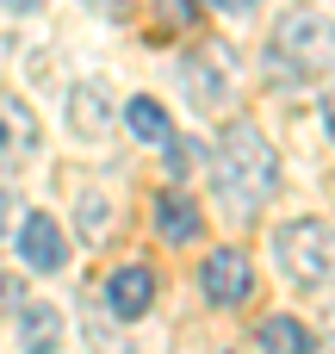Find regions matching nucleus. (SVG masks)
Segmentation results:
<instances>
[{
    "label": "nucleus",
    "mask_w": 335,
    "mask_h": 354,
    "mask_svg": "<svg viewBox=\"0 0 335 354\" xmlns=\"http://www.w3.org/2000/svg\"><path fill=\"white\" fill-rule=\"evenodd\" d=\"M211 180L218 193L230 199V212H261L274 199V180H280V156L274 143L255 131V124H230L218 156H211Z\"/></svg>",
    "instance_id": "nucleus-1"
},
{
    "label": "nucleus",
    "mask_w": 335,
    "mask_h": 354,
    "mask_svg": "<svg viewBox=\"0 0 335 354\" xmlns=\"http://www.w3.org/2000/svg\"><path fill=\"white\" fill-rule=\"evenodd\" d=\"M280 261H286V274L305 280V286L329 280V268H335V230L323 224V218H298V224H286V230H280Z\"/></svg>",
    "instance_id": "nucleus-2"
},
{
    "label": "nucleus",
    "mask_w": 335,
    "mask_h": 354,
    "mask_svg": "<svg viewBox=\"0 0 335 354\" xmlns=\"http://www.w3.org/2000/svg\"><path fill=\"white\" fill-rule=\"evenodd\" d=\"M274 50L298 68V75H329L335 68V31L317 12H286L274 31Z\"/></svg>",
    "instance_id": "nucleus-3"
},
{
    "label": "nucleus",
    "mask_w": 335,
    "mask_h": 354,
    "mask_svg": "<svg viewBox=\"0 0 335 354\" xmlns=\"http://www.w3.org/2000/svg\"><path fill=\"white\" fill-rule=\"evenodd\" d=\"M199 286H205L211 305H242L255 292V261L242 249H211L205 268H199Z\"/></svg>",
    "instance_id": "nucleus-4"
},
{
    "label": "nucleus",
    "mask_w": 335,
    "mask_h": 354,
    "mask_svg": "<svg viewBox=\"0 0 335 354\" xmlns=\"http://www.w3.org/2000/svg\"><path fill=\"white\" fill-rule=\"evenodd\" d=\"M19 255H25L31 274H62V268H68V236H62V224H56L50 212H31L25 230H19Z\"/></svg>",
    "instance_id": "nucleus-5"
},
{
    "label": "nucleus",
    "mask_w": 335,
    "mask_h": 354,
    "mask_svg": "<svg viewBox=\"0 0 335 354\" xmlns=\"http://www.w3.org/2000/svg\"><path fill=\"white\" fill-rule=\"evenodd\" d=\"M149 299H155V274H149V268H118V274L106 280V311H112V317H124V324H131V317H143V311H149Z\"/></svg>",
    "instance_id": "nucleus-6"
},
{
    "label": "nucleus",
    "mask_w": 335,
    "mask_h": 354,
    "mask_svg": "<svg viewBox=\"0 0 335 354\" xmlns=\"http://www.w3.org/2000/svg\"><path fill=\"white\" fill-rule=\"evenodd\" d=\"M31 149H37V118H31V106L0 93V168L19 162V156H31Z\"/></svg>",
    "instance_id": "nucleus-7"
},
{
    "label": "nucleus",
    "mask_w": 335,
    "mask_h": 354,
    "mask_svg": "<svg viewBox=\"0 0 335 354\" xmlns=\"http://www.w3.org/2000/svg\"><path fill=\"white\" fill-rule=\"evenodd\" d=\"M106 124H112L106 87H99V81H81V87L68 93V131H75V137H106Z\"/></svg>",
    "instance_id": "nucleus-8"
},
{
    "label": "nucleus",
    "mask_w": 335,
    "mask_h": 354,
    "mask_svg": "<svg viewBox=\"0 0 335 354\" xmlns=\"http://www.w3.org/2000/svg\"><path fill=\"white\" fill-rule=\"evenodd\" d=\"M19 348L25 354H56L62 348V317H56V305H19Z\"/></svg>",
    "instance_id": "nucleus-9"
},
{
    "label": "nucleus",
    "mask_w": 335,
    "mask_h": 354,
    "mask_svg": "<svg viewBox=\"0 0 335 354\" xmlns=\"http://www.w3.org/2000/svg\"><path fill=\"white\" fill-rule=\"evenodd\" d=\"M155 230H162L168 243H193V236L205 230V218H199V205H193L186 193H162V199H155Z\"/></svg>",
    "instance_id": "nucleus-10"
},
{
    "label": "nucleus",
    "mask_w": 335,
    "mask_h": 354,
    "mask_svg": "<svg viewBox=\"0 0 335 354\" xmlns=\"http://www.w3.org/2000/svg\"><path fill=\"white\" fill-rule=\"evenodd\" d=\"M255 342H261V354H311V348H317L311 330H305L298 317H267Z\"/></svg>",
    "instance_id": "nucleus-11"
},
{
    "label": "nucleus",
    "mask_w": 335,
    "mask_h": 354,
    "mask_svg": "<svg viewBox=\"0 0 335 354\" xmlns=\"http://www.w3.org/2000/svg\"><path fill=\"white\" fill-rule=\"evenodd\" d=\"M131 131L143 137V143H168L174 137V124H168V112H162V100H131Z\"/></svg>",
    "instance_id": "nucleus-12"
},
{
    "label": "nucleus",
    "mask_w": 335,
    "mask_h": 354,
    "mask_svg": "<svg viewBox=\"0 0 335 354\" xmlns=\"http://www.w3.org/2000/svg\"><path fill=\"white\" fill-rule=\"evenodd\" d=\"M81 230H87V243H106L112 236V205L106 199H81Z\"/></svg>",
    "instance_id": "nucleus-13"
},
{
    "label": "nucleus",
    "mask_w": 335,
    "mask_h": 354,
    "mask_svg": "<svg viewBox=\"0 0 335 354\" xmlns=\"http://www.w3.org/2000/svg\"><path fill=\"white\" fill-rule=\"evenodd\" d=\"M0 305L19 311V305H25V286H19V280H0Z\"/></svg>",
    "instance_id": "nucleus-14"
},
{
    "label": "nucleus",
    "mask_w": 335,
    "mask_h": 354,
    "mask_svg": "<svg viewBox=\"0 0 335 354\" xmlns=\"http://www.w3.org/2000/svg\"><path fill=\"white\" fill-rule=\"evenodd\" d=\"M12 218H19V193H0V236H6Z\"/></svg>",
    "instance_id": "nucleus-15"
},
{
    "label": "nucleus",
    "mask_w": 335,
    "mask_h": 354,
    "mask_svg": "<svg viewBox=\"0 0 335 354\" xmlns=\"http://www.w3.org/2000/svg\"><path fill=\"white\" fill-rule=\"evenodd\" d=\"M87 6H93V12H106V19H124V12H131V0H87Z\"/></svg>",
    "instance_id": "nucleus-16"
},
{
    "label": "nucleus",
    "mask_w": 335,
    "mask_h": 354,
    "mask_svg": "<svg viewBox=\"0 0 335 354\" xmlns=\"http://www.w3.org/2000/svg\"><path fill=\"white\" fill-rule=\"evenodd\" d=\"M211 6H224V12H249L255 0H211Z\"/></svg>",
    "instance_id": "nucleus-17"
},
{
    "label": "nucleus",
    "mask_w": 335,
    "mask_h": 354,
    "mask_svg": "<svg viewBox=\"0 0 335 354\" xmlns=\"http://www.w3.org/2000/svg\"><path fill=\"white\" fill-rule=\"evenodd\" d=\"M323 124H329V137H335V93L323 100Z\"/></svg>",
    "instance_id": "nucleus-18"
},
{
    "label": "nucleus",
    "mask_w": 335,
    "mask_h": 354,
    "mask_svg": "<svg viewBox=\"0 0 335 354\" xmlns=\"http://www.w3.org/2000/svg\"><path fill=\"white\" fill-rule=\"evenodd\" d=\"M31 6H37V0H6V12H31Z\"/></svg>",
    "instance_id": "nucleus-19"
},
{
    "label": "nucleus",
    "mask_w": 335,
    "mask_h": 354,
    "mask_svg": "<svg viewBox=\"0 0 335 354\" xmlns=\"http://www.w3.org/2000/svg\"><path fill=\"white\" fill-rule=\"evenodd\" d=\"M218 354H242V348H218Z\"/></svg>",
    "instance_id": "nucleus-20"
},
{
    "label": "nucleus",
    "mask_w": 335,
    "mask_h": 354,
    "mask_svg": "<svg viewBox=\"0 0 335 354\" xmlns=\"http://www.w3.org/2000/svg\"><path fill=\"white\" fill-rule=\"evenodd\" d=\"M124 354H131V348H124Z\"/></svg>",
    "instance_id": "nucleus-21"
}]
</instances>
